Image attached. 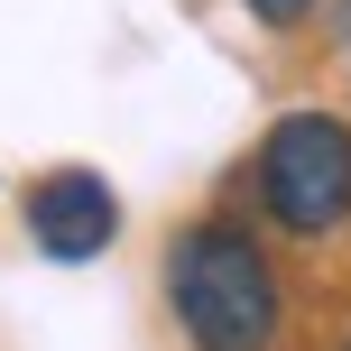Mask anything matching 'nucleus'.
<instances>
[{"instance_id": "nucleus-5", "label": "nucleus", "mask_w": 351, "mask_h": 351, "mask_svg": "<svg viewBox=\"0 0 351 351\" xmlns=\"http://www.w3.org/2000/svg\"><path fill=\"white\" fill-rule=\"evenodd\" d=\"M342 351H351V342H342Z\"/></svg>"}, {"instance_id": "nucleus-4", "label": "nucleus", "mask_w": 351, "mask_h": 351, "mask_svg": "<svg viewBox=\"0 0 351 351\" xmlns=\"http://www.w3.org/2000/svg\"><path fill=\"white\" fill-rule=\"evenodd\" d=\"M250 19H259V28H305L315 0H250Z\"/></svg>"}, {"instance_id": "nucleus-2", "label": "nucleus", "mask_w": 351, "mask_h": 351, "mask_svg": "<svg viewBox=\"0 0 351 351\" xmlns=\"http://www.w3.org/2000/svg\"><path fill=\"white\" fill-rule=\"evenodd\" d=\"M259 213L287 241H333L351 222V121L342 111H287L259 139Z\"/></svg>"}, {"instance_id": "nucleus-3", "label": "nucleus", "mask_w": 351, "mask_h": 351, "mask_svg": "<svg viewBox=\"0 0 351 351\" xmlns=\"http://www.w3.org/2000/svg\"><path fill=\"white\" fill-rule=\"evenodd\" d=\"M28 241L47 250L56 268L102 259V250L121 241V194H111L93 167H56V176H37V185H28Z\"/></svg>"}, {"instance_id": "nucleus-1", "label": "nucleus", "mask_w": 351, "mask_h": 351, "mask_svg": "<svg viewBox=\"0 0 351 351\" xmlns=\"http://www.w3.org/2000/svg\"><path fill=\"white\" fill-rule=\"evenodd\" d=\"M167 315L194 351H268L287 324L278 268L250 222H185L167 241Z\"/></svg>"}]
</instances>
